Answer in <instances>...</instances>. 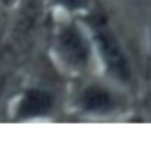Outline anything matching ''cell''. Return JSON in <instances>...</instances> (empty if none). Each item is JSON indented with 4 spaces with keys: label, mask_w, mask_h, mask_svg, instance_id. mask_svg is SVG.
<instances>
[{
    "label": "cell",
    "mask_w": 151,
    "mask_h": 141,
    "mask_svg": "<svg viewBox=\"0 0 151 141\" xmlns=\"http://www.w3.org/2000/svg\"><path fill=\"white\" fill-rule=\"evenodd\" d=\"M94 38H96V44L100 50L101 57L104 59L109 69L111 72H114L117 77L126 78L128 77V63H126V59L117 44L116 38L113 37L111 31L106 25L97 24V25H94Z\"/></svg>",
    "instance_id": "obj_1"
},
{
    "label": "cell",
    "mask_w": 151,
    "mask_h": 141,
    "mask_svg": "<svg viewBox=\"0 0 151 141\" xmlns=\"http://www.w3.org/2000/svg\"><path fill=\"white\" fill-rule=\"evenodd\" d=\"M59 53L62 59L73 66V68H84L88 63V47L82 35L72 27L63 28V31L59 35V43H57Z\"/></svg>",
    "instance_id": "obj_2"
},
{
    "label": "cell",
    "mask_w": 151,
    "mask_h": 141,
    "mask_svg": "<svg viewBox=\"0 0 151 141\" xmlns=\"http://www.w3.org/2000/svg\"><path fill=\"white\" fill-rule=\"evenodd\" d=\"M51 107V98L41 91H28L21 101L19 115L22 118H34L44 115Z\"/></svg>",
    "instance_id": "obj_3"
},
{
    "label": "cell",
    "mask_w": 151,
    "mask_h": 141,
    "mask_svg": "<svg viewBox=\"0 0 151 141\" xmlns=\"http://www.w3.org/2000/svg\"><path fill=\"white\" fill-rule=\"evenodd\" d=\"M82 103L90 110H104V109L111 107V98H110V95L106 93L104 90L96 88V87L85 91L84 98H82Z\"/></svg>",
    "instance_id": "obj_4"
},
{
    "label": "cell",
    "mask_w": 151,
    "mask_h": 141,
    "mask_svg": "<svg viewBox=\"0 0 151 141\" xmlns=\"http://www.w3.org/2000/svg\"><path fill=\"white\" fill-rule=\"evenodd\" d=\"M56 1L60 3L62 6L68 7V9L75 10V9H82L84 6H87L90 0H56Z\"/></svg>",
    "instance_id": "obj_5"
},
{
    "label": "cell",
    "mask_w": 151,
    "mask_h": 141,
    "mask_svg": "<svg viewBox=\"0 0 151 141\" xmlns=\"http://www.w3.org/2000/svg\"><path fill=\"white\" fill-rule=\"evenodd\" d=\"M4 1H9V0H4Z\"/></svg>",
    "instance_id": "obj_6"
}]
</instances>
